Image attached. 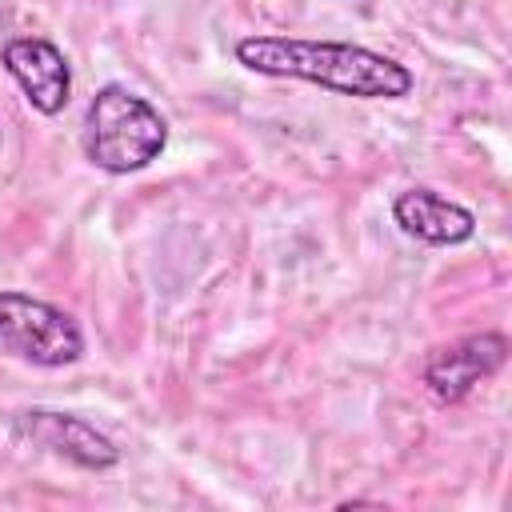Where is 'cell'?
<instances>
[{"instance_id": "cell-4", "label": "cell", "mask_w": 512, "mask_h": 512, "mask_svg": "<svg viewBox=\"0 0 512 512\" xmlns=\"http://www.w3.org/2000/svg\"><path fill=\"white\" fill-rule=\"evenodd\" d=\"M12 436L40 452H52L76 468H88V472H104V468L120 464V448L96 424H88L84 416H72V412L24 408L12 420Z\"/></svg>"}, {"instance_id": "cell-3", "label": "cell", "mask_w": 512, "mask_h": 512, "mask_svg": "<svg viewBox=\"0 0 512 512\" xmlns=\"http://www.w3.org/2000/svg\"><path fill=\"white\" fill-rule=\"evenodd\" d=\"M0 348L36 368H68L84 356V332L72 312L8 288L0 292Z\"/></svg>"}, {"instance_id": "cell-5", "label": "cell", "mask_w": 512, "mask_h": 512, "mask_svg": "<svg viewBox=\"0 0 512 512\" xmlns=\"http://www.w3.org/2000/svg\"><path fill=\"white\" fill-rule=\"evenodd\" d=\"M508 360V340L504 332H472V336H460L452 344H440L424 368H420V380L424 388L444 400V404H456L464 400L476 384H484L488 376H496Z\"/></svg>"}, {"instance_id": "cell-7", "label": "cell", "mask_w": 512, "mask_h": 512, "mask_svg": "<svg viewBox=\"0 0 512 512\" xmlns=\"http://www.w3.org/2000/svg\"><path fill=\"white\" fill-rule=\"evenodd\" d=\"M392 220L400 224L404 236H412L420 244H464L476 236V216L464 204H456L424 184L404 188L392 200Z\"/></svg>"}, {"instance_id": "cell-6", "label": "cell", "mask_w": 512, "mask_h": 512, "mask_svg": "<svg viewBox=\"0 0 512 512\" xmlns=\"http://www.w3.org/2000/svg\"><path fill=\"white\" fill-rule=\"evenodd\" d=\"M0 64L20 84L24 100L40 116H60L68 108L72 68H68L64 52L52 40H44V36H12L0 48Z\"/></svg>"}, {"instance_id": "cell-1", "label": "cell", "mask_w": 512, "mask_h": 512, "mask_svg": "<svg viewBox=\"0 0 512 512\" xmlns=\"http://www.w3.org/2000/svg\"><path fill=\"white\" fill-rule=\"evenodd\" d=\"M236 60L260 76H284L320 84L356 100H404L416 88L412 68L352 40H304V36H240Z\"/></svg>"}, {"instance_id": "cell-2", "label": "cell", "mask_w": 512, "mask_h": 512, "mask_svg": "<svg viewBox=\"0 0 512 512\" xmlns=\"http://www.w3.org/2000/svg\"><path fill=\"white\" fill-rule=\"evenodd\" d=\"M80 144L100 172L128 176L160 160L168 144V120L152 108V100L136 96L132 88L104 84L84 108Z\"/></svg>"}]
</instances>
